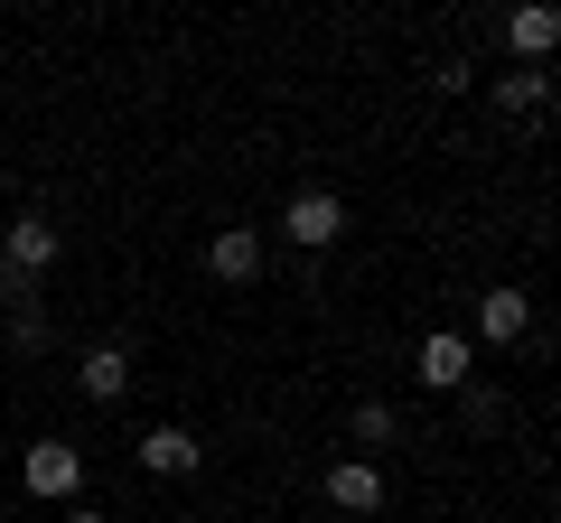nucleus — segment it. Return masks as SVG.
I'll list each match as a JSON object with an SVG mask.
<instances>
[{
	"mask_svg": "<svg viewBox=\"0 0 561 523\" xmlns=\"http://www.w3.org/2000/svg\"><path fill=\"white\" fill-rule=\"evenodd\" d=\"M57 253H66V234H57V216H0V271H20V281H38V271H57Z\"/></svg>",
	"mask_w": 561,
	"mask_h": 523,
	"instance_id": "obj_1",
	"label": "nucleus"
},
{
	"mask_svg": "<svg viewBox=\"0 0 561 523\" xmlns=\"http://www.w3.org/2000/svg\"><path fill=\"white\" fill-rule=\"evenodd\" d=\"M206 281H225V290L262 281V224H216L206 234Z\"/></svg>",
	"mask_w": 561,
	"mask_h": 523,
	"instance_id": "obj_4",
	"label": "nucleus"
},
{
	"mask_svg": "<svg viewBox=\"0 0 561 523\" xmlns=\"http://www.w3.org/2000/svg\"><path fill=\"white\" fill-rule=\"evenodd\" d=\"M486 94H496V113H524V121H534L542 103H552V75H542V66H505Z\"/></svg>",
	"mask_w": 561,
	"mask_h": 523,
	"instance_id": "obj_11",
	"label": "nucleus"
},
{
	"mask_svg": "<svg viewBox=\"0 0 561 523\" xmlns=\"http://www.w3.org/2000/svg\"><path fill=\"white\" fill-rule=\"evenodd\" d=\"M505 421V393H468V430H496Z\"/></svg>",
	"mask_w": 561,
	"mask_h": 523,
	"instance_id": "obj_14",
	"label": "nucleus"
},
{
	"mask_svg": "<svg viewBox=\"0 0 561 523\" xmlns=\"http://www.w3.org/2000/svg\"><path fill=\"white\" fill-rule=\"evenodd\" d=\"M131 458L150 467V477H197V467H206V440H197V430H179V421H160V430H140Z\"/></svg>",
	"mask_w": 561,
	"mask_h": 523,
	"instance_id": "obj_6",
	"label": "nucleus"
},
{
	"mask_svg": "<svg viewBox=\"0 0 561 523\" xmlns=\"http://www.w3.org/2000/svg\"><path fill=\"white\" fill-rule=\"evenodd\" d=\"M280 234L300 243V253H328V243L346 234V197L337 187H300V197L280 206Z\"/></svg>",
	"mask_w": 561,
	"mask_h": 523,
	"instance_id": "obj_3",
	"label": "nucleus"
},
{
	"mask_svg": "<svg viewBox=\"0 0 561 523\" xmlns=\"http://www.w3.org/2000/svg\"><path fill=\"white\" fill-rule=\"evenodd\" d=\"M10 356H47V309H10Z\"/></svg>",
	"mask_w": 561,
	"mask_h": 523,
	"instance_id": "obj_13",
	"label": "nucleus"
},
{
	"mask_svg": "<svg viewBox=\"0 0 561 523\" xmlns=\"http://www.w3.org/2000/svg\"><path fill=\"white\" fill-rule=\"evenodd\" d=\"M328 504L356 514V523H375L383 514V467L375 458H337V467H328Z\"/></svg>",
	"mask_w": 561,
	"mask_h": 523,
	"instance_id": "obj_7",
	"label": "nucleus"
},
{
	"mask_svg": "<svg viewBox=\"0 0 561 523\" xmlns=\"http://www.w3.org/2000/svg\"><path fill=\"white\" fill-rule=\"evenodd\" d=\"M505 47H515V66H542L561 47V20L542 10V0H524V10H505Z\"/></svg>",
	"mask_w": 561,
	"mask_h": 523,
	"instance_id": "obj_9",
	"label": "nucleus"
},
{
	"mask_svg": "<svg viewBox=\"0 0 561 523\" xmlns=\"http://www.w3.org/2000/svg\"><path fill=\"white\" fill-rule=\"evenodd\" d=\"M412 364H421V383H431V393H459L478 356H468V337H459V327H431V337L412 346Z\"/></svg>",
	"mask_w": 561,
	"mask_h": 523,
	"instance_id": "obj_8",
	"label": "nucleus"
},
{
	"mask_svg": "<svg viewBox=\"0 0 561 523\" xmlns=\"http://www.w3.org/2000/svg\"><path fill=\"white\" fill-rule=\"evenodd\" d=\"M393 430H402V411H393V403H375V393L346 411V440H356V458H365V449H393Z\"/></svg>",
	"mask_w": 561,
	"mask_h": 523,
	"instance_id": "obj_12",
	"label": "nucleus"
},
{
	"mask_svg": "<svg viewBox=\"0 0 561 523\" xmlns=\"http://www.w3.org/2000/svg\"><path fill=\"white\" fill-rule=\"evenodd\" d=\"M524 327H534V300H524L515 281H496V290L478 300V337H486V346H515Z\"/></svg>",
	"mask_w": 561,
	"mask_h": 523,
	"instance_id": "obj_10",
	"label": "nucleus"
},
{
	"mask_svg": "<svg viewBox=\"0 0 561 523\" xmlns=\"http://www.w3.org/2000/svg\"><path fill=\"white\" fill-rule=\"evenodd\" d=\"M76 393H84V403H122V393H131V346L94 337V346L76 356Z\"/></svg>",
	"mask_w": 561,
	"mask_h": 523,
	"instance_id": "obj_5",
	"label": "nucleus"
},
{
	"mask_svg": "<svg viewBox=\"0 0 561 523\" xmlns=\"http://www.w3.org/2000/svg\"><path fill=\"white\" fill-rule=\"evenodd\" d=\"M20 486H28L38 504H66V496L84 486V449H76V440H28V458H20Z\"/></svg>",
	"mask_w": 561,
	"mask_h": 523,
	"instance_id": "obj_2",
	"label": "nucleus"
},
{
	"mask_svg": "<svg viewBox=\"0 0 561 523\" xmlns=\"http://www.w3.org/2000/svg\"><path fill=\"white\" fill-rule=\"evenodd\" d=\"M57 523H113V514H103V504H66Z\"/></svg>",
	"mask_w": 561,
	"mask_h": 523,
	"instance_id": "obj_15",
	"label": "nucleus"
}]
</instances>
